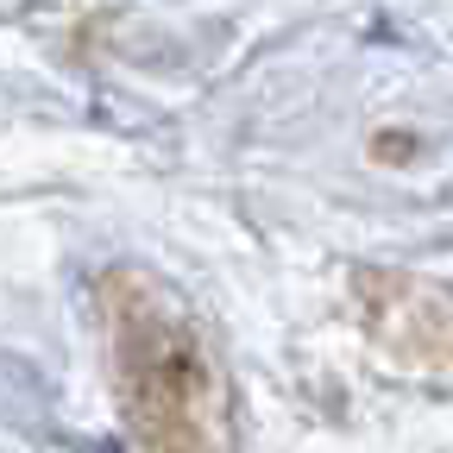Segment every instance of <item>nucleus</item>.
<instances>
[{"instance_id": "obj_1", "label": "nucleus", "mask_w": 453, "mask_h": 453, "mask_svg": "<svg viewBox=\"0 0 453 453\" xmlns=\"http://www.w3.org/2000/svg\"><path fill=\"white\" fill-rule=\"evenodd\" d=\"M139 303H113V384L145 453H226L220 359L157 283L133 277Z\"/></svg>"}]
</instances>
